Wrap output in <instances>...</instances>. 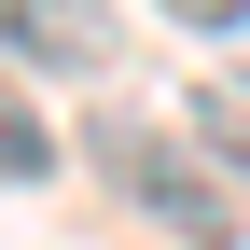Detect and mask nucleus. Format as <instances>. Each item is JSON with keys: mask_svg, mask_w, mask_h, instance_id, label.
Returning <instances> with one entry per match:
<instances>
[{"mask_svg": "<svg viewBox=\"0 0 250 250\" xmlns=\"http://www.w3.org/2000/svg\"><path fill=\"white\" fill-rule=\"evenodd\" d=\"M153 14H181V28H250V0H153Z\"/></svg>", "mask_w": 250, "mask_h": 250, "instance_id": "20e7f679", "label": "nucleus"}, {"mask_svg": "<svg viewBox=\"0 0 250 250\" xmlns=\"http://www.w3.org/2000/svg\"><path fill=\"white\" fill-rule=\"evenodd\" d=\"M98 167L125 181V208H139V223H167V236L223 250L236 208H223V167H208L195 139H167V125H139V111H125V125H98Z\"/></svg>", "mask_w": 250, "mask_h": 250, "instance_id": "f257e3e1", "label": "nucleus"}, {"mask_svg": "<svg viewBox=\"0 0 250 250\" xmlns=\"http://www.w3.org/2000/svg\"><path fill=\"white\" fill-rule=\"evenodd\" d=\"M0 56L70 70V83H111L125 70V28H111V0H0Z\"/></svg>", "mask_w": 250, "mask_h": 250, "instance_id": "f03ea898", "label": "nucleus"}, {"mask_svg": "<svg viewBox=\"0 0 250 250\" xmlns=\"http://www.w3.org/2000/svg\"><path fill=\"white\" fill-rule=\"evenodd\" d=\"M28 181H56V125L0 83V195H28Z\"/></svg>", "mask_w": 250, "mask_h": 250, "instance_id": "7ed1b4c3", "label": "nucleus"}]
</instances>
